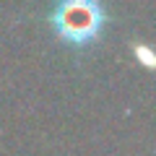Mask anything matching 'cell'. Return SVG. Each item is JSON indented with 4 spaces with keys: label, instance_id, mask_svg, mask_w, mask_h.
Here are the masks:
<instances>
[{
    "label": "cell",
    "instance_id": "6da1fadb",
    "mask_svg": "<svg viewBox=\"0 0 156 156\" xmlns=\"http://www.w3.org/2000/svg\"><path fill=\"white\" fill-rule=\"evenodd\" d=\"M104 26L99 0H60L52 11V29L68 44L83 47L99 39Z\"/></svg>",
    "mask_w": 156,
    "mask_h": 156
}]
</instances>
